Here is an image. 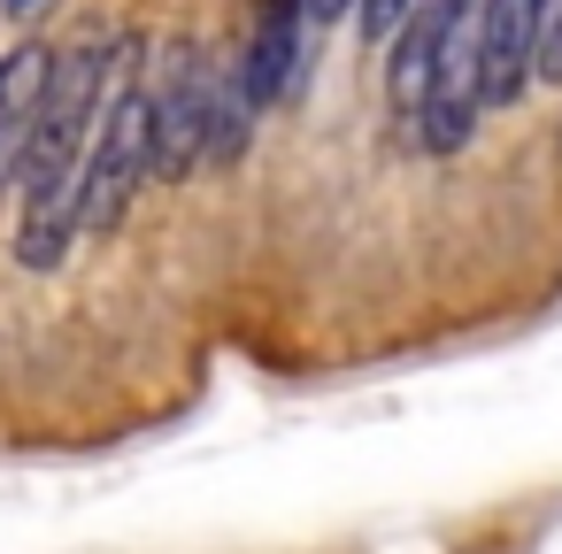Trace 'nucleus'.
<instances>
[{"mask_svg": "<svg viewBox=\"0 0 562 554\" xmlns=\"http://www.w3.org/2000/svg\"><path fill=\"white\" fill-rule=\"evenodd\" d=\"M109 47L116 32L86 24L47 55V86L32 109V139H24V216H16V262L24 270H55L78 247V178L93 155V124L109 101Z\"/></svg>", "mask_w": 562, "mask_h": 554, "instance_id": "nucleus-1", "label": "nucleus"}, {"mask_svg": "<svg viewBox=\"0 0 562 554\" xmlns=\"http://www.w3.org/2000/svg\"><path fill=\"white\" fill-rule=\"evenodd\" d=\"M147 178H155V124H147V86H139V39L116 32V47H109V101H101V124H93L86 178H78V231L109 239L132 216Z\"/></svg>", "mask_w": 562, "mask_h": 554, "instance_id": "nucleus-2", "label": "nucleus"}, {"mask_svg": "<svg viewBox=\"0 0 562 554\" xmlns=\"http://www.w3.org/2000/svg\"><path fill=\"white\" fill-rule=\"evenodd\" d=\"M477 63H485V0H447V32H439V63H431V86H424V147L431 155H454L477 124Z\"/></svg>", "mask_w": 562, "mask_h": 554, "instance_id": "nucleus-3", "label": "nucleus"}, {"mask_svg": "<svg viewBox=\"0 0 562 554\" xmlns=\"http://www.w3.org/2000/svg\"><path fill=\"white\" fill-rule=\"evenodd\" d=\"M147 124H155V178H186L201 162V124H209V55L193 39L162 47V70L147 86Z\"/></svg>", "mask_w": 562, "mask_h": 554, "instance_id": "nucleus-4", "label": "nucleus"}, {"mask_svg": "<svg viewBox=\"0 0 562 554\" xmlns=\"http://www.w3.org/2000/svg\"><path fill=\"white\" fill-rule=\"evenodd\" d=\"M531 55H539V0H485L477 109H516L531 93Z\"/></svg>", "mask_w": 562, "mask_h": 554, "instance_id": "nucleus-5", "label": "nucleus"}, {"mask_svg": "<svg viewBox=\"0 0 562 554\" xmlns=\"http://www.w3.org/2000/svg\"><path fill=\"white\" fill-rule=\"evenodd\" d=\"M301 55H308V32H301V0H262V16H255V32H247V55H239L255 109H278V101L293 93V78H301Z\"/></svg>", "mask_w": 562, "mask_h": 554, "instance_id": "nucleus-6", "label": "nucleus"}, {"mask_svg": "<svg viewBox=\"0 0 562 554\" xmlns=\"http://www.w3.org/2000/svg\"><path fill=\"white\" fill-rule=\"evenodd\" d=\"M255 93H247V70L239 55H209V124H201V162H239L247 139H255Z\"/></svg>", "mask_w": 562, "mask_h": 554, "instance_id": "nucleus-7", "label": "nucleus"}, {"mask_svg": "<svg viewBox=\"0 0 562 554\" xmlns=\"http://www.w3.org/2000/svg\"><path fill=\"white\" fill-rule=\"evenodd\" d=\"M40 86H47V47H16V55H0V193H9V185H16V170H24V139H32Z\"/></svg>", "mask_w": 562, "mask_h": 554, "instance_id": "nucleus-8", "label": "nucleus"}, {"mask_svg": "<svg viewBox=\"0 0 562 554\" xmlns=\"http://www.w3.org/2000/svg\"><path fill=\"white\" fill-rule=\"evenodd\" d=\"M439 32H447V0L408 9V24L393 32V116L401 124L424 116V86H431V63H439Z\"/></svg>", "mask_w": 562, "mask_h": 554, "instance_id": "nucleus-9", "label": "nucleus"}, {"mask_svg": "<svg viewBox=\"0 0 562 554\" xmlns=\"http://www.w3.org/2000/svg\"><path fill=\"white\" fill-rule=\"evenodd\" d=\"M408 9H416V0H355V24H362L370 47H385V39L408 24Z\"/></svg>", "mask_w": 562, "mask_h": 554, "instance_id": "nucleus-10", "label": "nucleus"}, {"mask_svg": "<svg viewBox=\"0 0 562 554\" xmlns=\"http://www.w3.org/2000/svg\"><path fill=\"white\" fill-rule=\"evenodd\" d=\"M355 9V0H301V32H324V24H339Z\"/></svg>", "mask_w": 562, "mask_h": 554, "instance_id": "nucleus-11", "label": "nucleus"}, {"mask_svg": "<svg viewBox=\"0 0 562 554\" xmlns=\"http://www.w3.org/2000/svg\"><path fill=\"white\" fill-rule=\"evenodd\" d=\"M0 9H9V16H24V9H40V0H0Z\"/></svg>", "mask_w": 562, "mask_h": 554, "instance_id": "nucleus-12", "label": "nucleus"}]
</instances>
